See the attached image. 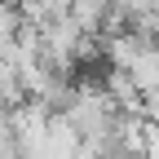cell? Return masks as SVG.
<instances>
[{
    "instance_id": "1",
    "label": "cell",
    "mask_w": 159,
    "mask_h": 159,
    "mask_svg": "<svg viewBox=\"0 0 159 159\" xmlns=\"http://www.w3.org/2000/svg\"><path fill=\"white\" fill-rule=\"evenodd\" d=\"M124 71H128V80L137 84L142 97H155V93H159V44L146 40V44L133 53V62H128Z\"/></svg>"
},
{
    "instance_id": "2",
    "label": "cell",
    "mask_w": 159,
    "mask_h": 159,
    "mask_svg": "<svg viewBox=\"0 0 159 159\" xmlns=\"http://www.w3.org/2000/svg\"><path fill=\"white\" fill-rule=\"evenodd\" d=\"M106 13H111V0H66V18L84 35H102Z\"/></svg>"
},
{
    "instance_id": "5",
    "label": "cell",
    "mask_w": 159,
    "mask_h": 159,
    "mask_svg": "<svg viewBox=\"0 0 159 159\" xmlns=\"http://www.w3.org/2000/svg\"><path fill=\"white\" fill-rule=\"evenodd\" d=\"M155 44H159V31H155Z\"/></svg>"
},
{
    "instance_id": "3",
    "label": "cell",
    "mask_w": 159,
    "mask_h": 159,
    "mask_svg": "<svg viewBox=\"0 0 159 159\" xmlns=\"http://www.w3.org/2000/svg\"><path fill=\"white\" fill-rule=\"evenodd\" d=\"M102 89H106V97L115 102V111H142V93H137V84L128 80V71H106L102 75Z\"/></svg>"
},
{
    "instance_id": "4",
    "label": "cell",
    "mask_w": 159,
    "mask_h": 159,
    "mask_svg": "<svg viewBox=\"0 0 159 159\" xmlns=\"http://www.w3.org/2000/svg\"><path fill=\"white\" fill-rule=\"evenodd\" d=\"M13 9H18V22H27V27H44L49 18L66 13V0H13Z\"/></svg>"
}]
</instances>
